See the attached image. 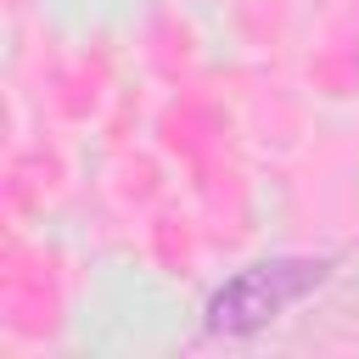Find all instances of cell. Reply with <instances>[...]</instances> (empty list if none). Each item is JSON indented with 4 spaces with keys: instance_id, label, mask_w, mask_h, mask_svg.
<instances>
[{
    "instance_id": "obj_1",
    "label": "cell",
    "mask_w": 359,
    "mask_h": 359,
    "mask_svg": "<svg viewBox=\"0 0 359 359\" xmlns=\"http://www.w3.org/2000/svg\"><path fill=\"white\" fill-rule=\"evenodd\" d=\"M325 275H331L325 258H264V264H247L241 275H230L208 297V331L213 337H247V331L269 325L280 309H292L303 292H314Z\"/></svg>"
}]
</instances>
